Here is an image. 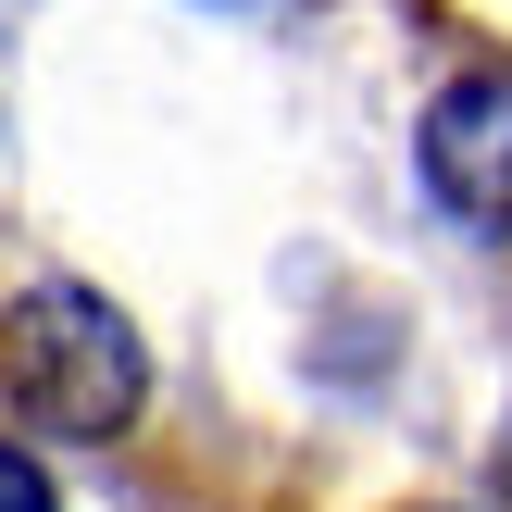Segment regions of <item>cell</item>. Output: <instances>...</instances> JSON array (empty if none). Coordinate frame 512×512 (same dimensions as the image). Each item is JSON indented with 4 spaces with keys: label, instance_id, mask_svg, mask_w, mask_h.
<instances>
[{
    "label": "cell",
    "instance_id": "5b68a950",
    "mask_svg": "<svg viewBox=\"0 0 512 512\" xmlns=\"http://www.w3.org/2000/svg\"><path fill=\"white\" fill-rule=\"evenodd\" d=\"M413 512H463V500H413Z\"/></svg>",
    "mask_w": 512,
    "mask_h": 512
},
{
    "label": "cell",
    "instance_id": "6da1fadb",
    "mask_svg": "<svg viewBox=\"0 0 512 512\" xmlns=\"http://www.w3.org/2000/svg\"><path fill=\"white\" fill-rule=\"evenodd\" d=\"M0 400H13L38 438L100 450V438H125V425H138V400H150V350H138V325H125L100 288L38 275V288L0 300Z\"/></svg>",
    "mask_w": 512,
    "mask_h": 512
},
{
    "label": "cell",
    "instance_id": "277c9868",
    "mask_svg": "<svg viewBox=\"0 0 512 512\" xmlns=\"http://www.w3.org/2000/svg\"><path fill=\"white\" fill-rule=\"evenodd\" d=\"M488 488H500V512H512V413H500V450H488Z\"/></svg>",
    "mask_w": 512,
    "mask_h": 512
},
{
    "label": "cell",
    "instance_id": "7a4b0ae2",
    "mask_svg": "<svg viewBox=\"0 0 512 512\" xmlns=\"http://www.w3.org/2000/svg\"><path fill=\"white\" fill-rule=\"evenodd\" d=\"M413 163H425V200H438V213L488 225V238L512 225V75H500V63L450 75V88L425 100Z\"/></svg>",
    "mask_w": 512,
    "mask_h": 512
},
{
    "label": "cell",
    "instance_id": "3957f363",
    "mask_svg": "<svg viewBox=\"0 0 512 512\" xmlns=\"http://www.w3.org/2000/svg\"><path fill=\"white\" fill-rule=\"evenodd\" d=\"M0 512H50V475L25 463V450H0Z\"/></svg>",
    "mask_w": 512,
    "mask_h": 512
}]
</instances>
